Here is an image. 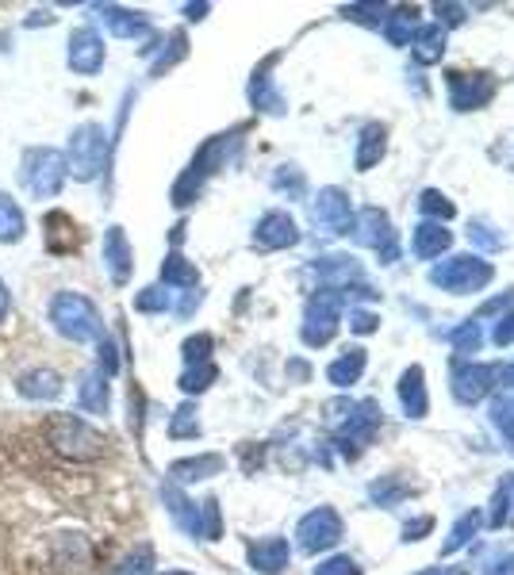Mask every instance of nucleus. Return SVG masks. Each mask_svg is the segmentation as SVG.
<instances>
[{
  "instance_id": "nucleus-1",
  "label": "nucleus",
  "mask_w": 514,
  "mask_h": 575,
  "mask_svg": "<svg viewBox=\"0 0 514 575\" xmlns=\"http://www.w3.org/2000/svg\"><path fill=\"white\" fill-rule=\"evenodd\" d=\"M43 441L66 460H96L108 449V437L85 423L82 415H46L43 418Z\"/></svg>"
},
{
  "instance_id": "nucleus-2",
  "label": "nucleus",
  "mask_w": 514,
  "mask_h": 575,
  "mask_svg": "<svg viewBox=\"0 0 514 575\" xmlns=\"http://www.w3.org/2000/svg\"><path fill=\"white\" fill-rule=\"evenodd\" d=\"M46 315H51L54 330H58L66 342H100L104 338L100 311H96V304L88 296H82V291H54Z\"/></svg>"
},
{
  "instance_id": "nucleus-3",
  "label": "nucleus",
  "mask_w": 514,
  "mask_h": 575,
  "mask_svg": "<svg viewBox=\"0 0 514 575\" xmlns=\"http://www.w3.org/2000/svg\"><path fill=\"white\" fill-rule=\"evenodd\" d=\"M69 181L66 153L54 150V146H31L23 153V189L35 200H54Z\"/></svg>"
},
{
  "instance_id": "nucleus-4",
  "label": "nucleus",
  "mask_w": 514,
  "mask_h": 575,
  "mask_svg": "<svg viewBox=\"0 0 514 575\" xmlns=\"http://www.w3.org/2000/svg\"><path fill=\"white\" fill-rule=\"evenodd\" d=\"M108 166V135L100 124H82L69 135L66 146V169L77 181H96L100 169Z\"/></svg>"
},
{
  "instance_id": "nucleus-5",
  "label": "nucleus",
  "mask_w": 514,
  "mask_h": 575,
  "mask_svg": "<svg viewBox=\"0 0 514 575\" xmlns=\"http://www.w3.org/2000/svg\"><path fill=\"white\" fill-rule=\"evenodd\" d=\"M430 280L446 291H476L492 280V265L480 262V257H453V262L438 265L430 273Z\"/></svg>"
},
{
  "instance_id": "nucleus-6",
  "label": "nucleus",
  "mask_w": 514,
  "mask_h": 575,
  "mask_svg": "<svg viewBox=\"0 0 514 575\" xmlns=\"http://www.w3.org/2000/svg\"><path fill=\"white\" fill-rule=\"evenodd\" d=\"M296 537H300V549H303V553H323V549L339 545V537H342V518L334 514L331 507H319V510H311V514L303 518L300 530H296Z\"/></svg>"
},
{
  "instance_id": "nucleus-7",
  "label": "nucleus",
  "mask_w": 514,
  "mask_h": 575,
  "mask_svg": "<svg viewBox=\"0 0 514 575\" xmlns=\"http://www.w3.org/2000/svg\"><path fill=\"white\" fill-rule=\"evenodd\" d=\"M66 62L74 73H82V77H93V73L104 70V39L96 28H82L69 31V46H66Z\"/></svg>"
},
{
  "instance_id": "nucleus-8",
  "label": "nucleus",
  "mask_w": 514,
  "mask_h": 575,
  "mask_svg": "<svg viewBox=\"0 0 514 575\" xmlns=\"http://www.w3.org/2000/svg\"><path fill=\"white\" fill-rule=\"evenodd\" d=\"M339 304L342 299L334 296L331 288L319 291L315 299L308 304V327H303V342L308 345H326L334 338V327H339Z\"/></svg>"
},
{
  "instance_id": "nucleus-9",
  "label": "nucleus",
  "mask_w": 514,
  "mask_h": 575,
  "mask_svg": "<svg viewBox=\"0 0 514 575\" xmlns=\"http://www.w3.org/2000/svg\"><path fill=\"white\" fill-rule=\"evenodd\" d=\"M104 262H108L111 285H127V280H131L135 254H131V242H127L124 226H108V234H104Z\"/></svg>"
},
{
  "instance_id": "nucleus-10",
  "label": "nucleus",
  "mask_w": 514,
  "mask_h": 575,
  "mask_svg": "<svg viewBox=\"0 0 514 575\" xmlns=\"http://www.w3.org/2000/svg\"><path fill=\"white\" fill-rule=\"evenodd\" d=\"M15 392L31 403H51L62 395V376L54 369H23L15 376Z\"/></svg>"
},
{
  "instance_id": "nucleus-11",
  "label": "nucleus",
  "mask_w": 514,
  "mask_h": 575,
  "mask_svg": "<svg viewBox=\"0 0 514 575\" xmlns=\"http://www.w3.org/2000/svg\"><path fill=\"white\" fill-rule=\"evenodd\" d=\"M254 242L261 249H285V246H296V242H300V231H296L292 215L269 212V215H261V223H257Z\"/></svg>"
},
{
  "instance_id": "nucleus-12",
  "label": "nucleus",
  "mask_w": 514,
  "mask_h": 575,
  "mask_svg": "<svg viewBox=\"0 0 514 575\" xmlns=\"http://www.w3.org/2000/svg\"><path fill=\"white\" fill-rule=\"evenodd\" d=\"M311 212H315V223L323 226L326 234H342L345 226H350V200H345L339 189L319 192V200H315Z\"/></svg>"
},
{
  "instance_id": "nucleus-13",
  "label": "nucleus",
  "mask_w": 514,
  "mask_h": 575,
  "mask_svg": "<svg viewBox=\"0 0 514 575\" xmlns=\"http://www.w3.org/2000/svg\"><path fill=\"white\" fill-rule=\"evenodd\" d=\"M500 376V369H488V364H469V369H457L453 392L461 403H476L492 392V380Z\"/></svg>"
},
{
  "instance_id": "nucleus-14",
  "label": "nucleus",
  "mask_w": 514,
  "mask_h": 575,
  "mask_svg": "<svg viewBox=\"0 0 514 575\" xmlns=\"http://www.w3.org/2000/svg\"><path fill=\"white\" fill-rule=\"evenodd\" d=\"M246 556H250V564L257 572H265V575H277V572H285L288 568V541L285 537H261V541H254L250 549H246Z\"/></svg>"
},
{
  "instance_id": "nucleus-15",
  "label": "nucleus",
  "mask_w": 514,
  "mask_h": 575,
  "mask_svg": "<svg viewBox=\"0 0 514 575\" xmlns=\"http://www.w3.org/2000/svg\"><path fill=\"white\" fill-rule=\"evenodd\" d=\"M357 238L365 242V246H376V249H384V257H396V238H392V226H388V219H384L376 207H368V212H361L357 219Z\"/></svg>"
},
{
  "instance_id": "nucleus-16",
  "label": "nucleus",
  "mask_w": 514,
  "mask_h": 575,
  "mask_svg": "<svg viewBox=\"0 0 514 575\" xmlns=\"http://www.w3.org/2000/svg\"><path fill=\"white\" fill-rule=\"evenodd\" d=\"M77 403H82V411L88 415H108L111 407V384L104 372H85L82 376V387H77Z\"/></svg>"
},
{
  "instance_id": "nucleus-17",
  "label": "nucleus",
  "mask_w": 514,
  "mask_h": 575,
  "mask_svg": "<svg viewBox=\"0 0 514 575\" xmlns=\"http://www.w3.org/2000/svg\"><path fill=\"white\" fill-rule=\"evenodd\" d=\"M100 12H104V23H108V31L116 39H142V35H150V20L142 12H135V8L108 4V8H100Z\"/></svg>"
},
{
  "instance_id": "nucleus-18",
  "label": "nucleus",
  "mask_w": 514,
  "mask_h": 575,
  "mask_svg": "<svg viewBox=\"0 0 514 575\" xmlns=\"http://www.w3.org/2000/svg\"><path fill=\"white\" fill-rule=\"evenodd\" d=\"M23 234H28L23 207L8 192H0V246H15V242H23Z\"/></svg>"
},
{
  "instance_id": "nucleus-19",
  "label": "nucleus",
  "mask_w": 514,
  "mask_h": 575,
  "mask_svg": "<svg viewBox=\"0 0 514 575\" xmlns=\"http://www.w3.org/2000/svg\"><path fill=\"white\" fill-rule=\"evenodd\" d=\"M223 468V457L219 452H204V457H189V460H176L170 468V476L176 483H196V480H207Z\"/></svg>"
},
{
  "instance_id": "nucleus-20",
  "label": "nucleus",
  "mask_w": 514,
  "mask_h": 575,
  "mask_svg": "<svg viewBox=\"0 0 514 575\" xmlns=\"http://www.w3.org/2000/svg\"><path fill=\"white\" fill-rule=\"evenodd\" d=\"M449 85H453V104L457 108H476L492 96V81L476 77V81H464V73H449Z\"/></svg>"
},
{
  "instance_id": "nucleus-21",
  "label": "nucleus",
  "mask_w": 514,
  "mask_h": 575,
  "mask_svg": "<svg viewBox=\"0 0 514 575\" xmlns=\"http://www.w3.org/2000/svg\"><path fill=\"white\" fill-rule=\"evenodd\" d=\"M399 400H404L407 415L422 418L427 415V387H422V369H407L404 384H399Z\"/></svg>"
},
{
  "instance_id": "nucleus-22",
  "label": "nucleus",
  "mask_w": 514,
  "mask_h": 575,
  "mask_svg": "<svg viewBox=\"0 0 514 575\" xmlns=\"http://www.w3.org/2000/svg\"><path fill=\"white\" fill-rule=\"evenodd\" d=\"M446 246H449V231H446V226L422 223L419 231H415V254H419V257H438Z\"/></svg>"
},
{
  "instance_id": "nucleus-23",
  "label": "nucleus",
  "mask_w": 514,
  "mask_h": 575,
  "mask_svg": "<svg viewBox=\"0 0 514 575\" xmlns=\"http://www.w3.org/2000/svg\"><path fill=\"white\" fill-rule=\"evenodd\" d=\"M361 369H365V353H361V350H345V358H339L331 364V369H326V380L345 387V384H353V380L361 376Z\"/></svg>"
},
{
  "instance_id": "nucleus-24",
  "label": "nucleus",
  "mask_w": 514,
  "mask_h": 575,
  "mask_svg": "<svg viewBox=\"0 0 514 575\" xmlns=\"http://www.w3.org/2000/svg\"><path fill=\"white\" fill-rule=\"evenodd\" d=\"M154 549L150 545H135L131 553L124 556V561L116 564V572L111 575H154Z\"/></svg>"
},
{
  "instance_id": "nucleus-25",
  "label": "nucleus",
  "mask_w": 514,
  "mask_h": 575,
  "mask_svg": "<svg viewBox=\"0 0 514 575\" xmlns=\"http://www.w3.org/2000/svg\"><path fill=\"white\" fill-rule=\"evenodd\" d=\"M384 158V127H365L361 135V146H357V169H373L376 161Z\"/></svg>"
},
{
  "instance_id": "nucleus-26",
  "label": "nucleus",
  "mask_w": 514,
  "mask_h": 575,
  "mask_svg": "<svg viewBox=\"0 0 514 575\" xmlns=\"http://www.w3.org/2000/svg\"><path fill=\"white\" fill-rule=\"evenodd\" d=\"M441 51H446V31H441L438 23L422 28L419 39H415V58H419V62H438Z\"/></svg>"
},
{
  "instance_id": "nucleus-27",
  "label": "nucleus",
  "mask_w": 514,
  "mask_h": 575,
  "mask_svg": "<svg viewBox=\"0 0 514 575\" xmlns=\"http://www.w3.org/2000/svg\"><path fill=\"white\" fill-rule=\"evenodd\" d=\"M162 285L165 288H170V285L192 288V285H196V269H192V265L184 262L181 254H170V257H165V265H162Z\"/></svg>"
},
{
  "instance_id": "nucleus-28",
  "label": "nucleus",
  "mask_w": 514,
  "mask_h": 575,
  "mask_svg": "<svg viewBox=\"0 0 514 575\" xmlns=\"http://www.w3.org/2000/svg\"><path fill=\"white\" fill-rule=\"evenodd\" d=\"M215 376H219V369H215L212 361H207V364H192V369H184V372H181V392L200 395V392H204V387H212V384H215Z\"/></svg>"
},
{
  "instance_id": "nucleus-29",
  "label": "nucleus",
  "mask_w": 514,
  "mask_h": 575,
  "mask_svg": "<svg viewBox=\"0 0 514 575\" xmlns=\"http://www.w3.org/2000/svg\"><path fill=\"white\" fill-rule=\"evenodd\" d=\"M135 307H139V311H165V307H170V291H165V285H158V288H142L139 291V299H135Z\"/></svg>"
},
{
  "instance_id": "nucleus-30",
  "label": "nucleus",
  "mask_w": 514,
  "mask_h": 575,
  "mask_svg": "<svg viewBox=\"0 0 514 575\" xmlns=\"http://www.w3.org/2000/svg\"><path fill=\"white\" fill-rule=\"evenodd\" d=\"M200 423H196V407H181L170 423V437H196Z\"/></svg>"
},
{
  "instance_id": "nucleus-31",
  "label": "nucleus",
  "mask_w": 514,
  "mask_h": 575,
  "mask_svg": "<svg viewBox=\"0 0 514 575\" xmlns=\"http://www.w3.org/2000/svg\"><path fill=\"white\" fill-rule=\"evenodd\" d=\"M411 31H415V12H396L392 15V23H388V35H392V43H411Z\"/></svg>"
},
{
  "instance_id": "nucleus-32",
  "label": "nucleus",
  "mask_w": 514,
  "mask_h": 575,
  "mask_svg": "<svg viewBox=\"0 0 514 575\" xmlns=\"http://www.w3.org/2000/svg\"><path fill=\"white\" fill-rule=\"evenodd\" d=\"M184 364H207V353H212V338L207 334H196V338H189V342H184Z\"/></svg>"
},
{
  "instance_id": "nucleus-33",
  "label": "nucleus",
  "mask_w": 514,
  "mask_h": 575,
  "mask_svg": "<svg viewBox=\"0 0 514 575\" xmlns=\"http://www.w3.org/2000/svg\"><path fill=\"white\" fill-rule=\"evenodd\" d=\"M96 372H104V376H116V372H119L116 342H108V338H100V353H96Z\"/></svg>"
},
{
  "instance_id": "nucleus-34",
  "label": "nucleus",
  "mask_w": 514,
  "mask_h": 575,
  "mask_svg": "<svg viewBox=\"0 0 514 575\" xmlns=\"http://www.w3.org/2000/svg\"><path fill=\"white\" fill-rule=\"evenodd\" d=\"M422 212L438 219H453V204L446 196H438V192H422Z\"/></svg>"
},
{
  "instance_id": "nucleus-35",
  "label": "nucleus",
  "mask_w": 514,
  "mask_h": 575,
  "mask_svg": "<svg viewBox=\"0 0 514 575\" xmlns=\"http://www.w3.org/2000/svg\"><path fill=\"white\" fill-rule=\"evenodd\" d=\"M315 575H361L357 564L350 561V556H334V561H326V564H319Z\"/></svg>"
},
{
  "instance_id": "nucleus-36",
  "label": "nucleus",
  "mask_w": 514,
  "mask_h": 575,
  "mask_svg": "<svg viewBox=\"0 0 514 575\" xmlns=\"http://www.w3.org/2000/svg\"><path fill=\"white\" fill-rule=\"evenodd\" d=\"M472 530H476V514H464L461 522H457V530H453V537H449V545H446L449 553H453L457 545H464V541H469V533H472Z\"/></svg>"
},
{
  "instance_id": "nucleus-37",
  "label": "nucleus",
  "mask_w": 514,
  "mask_h": 575,
  "mask_svg": "<svg viewBox=\"0 0 514 575\" xmlns=\"http://www.w3.org/2000/svg\"><path fill=\"white\" fill-rule=\"evenodd\" d=\"M376 327V319L373 315H365V311H353V330H357V334H368V330Z\"/></svg>"
},
{
  "instance_id": "nucleus-38",
  "label": "nucleus",
  "mask_w": 514,
  "mask_h": 575,
  "mask_svg": "<svg viewBox=\"0 0 514 575\" xmlns=\"http://www.w3.org/2000/svg\"><path fill=\"white\" fill-rule=\"evenodd\" d=\"M8 311H12V291H8V285L0 280V322L8 319Z\"/></svg>"
},
{
  "instance_id": "nucleus-39",
  "label": "nucleus",
  "mask_w": 514,
  "mask_h": 575,
  "mask_svg": "<svg viewBox=\"0 0 514 575\" xmlns=\"http://www.w3.org/2000/svg\"><path fill=\"white\" fill-rule=\"evenodd\" d=\"M511 384H514V372H511Z\"/></svg>"
}]
</instances>
